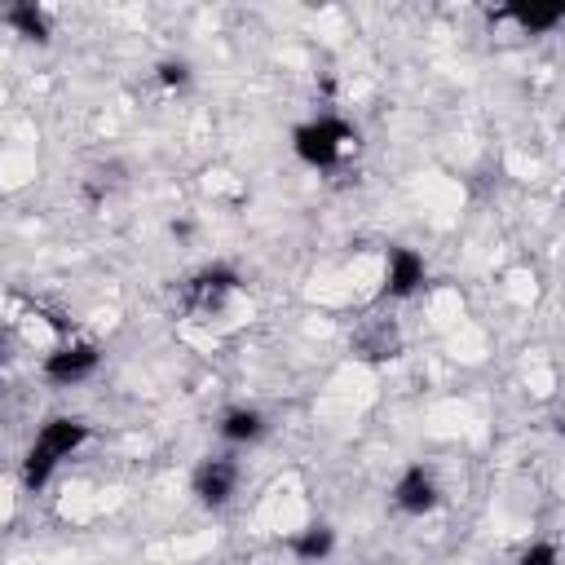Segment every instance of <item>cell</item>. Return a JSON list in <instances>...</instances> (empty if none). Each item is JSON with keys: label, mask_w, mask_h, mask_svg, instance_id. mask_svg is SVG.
I'll return each instance as SVG.
<instances>
[{"label": "cell", "mask_w": 565, "mask_h": 565, "mask_svg": "<svg viewBox=\"0 0 565 565\" xmlns=\"http://www.w3.org/2000/svg\"><path fill=\"white\" fill-rule=\"evenodd\" d=\"M230 446H243V441H256L260 433H265V419H260V411H252V406H234V411H225L221 415V428H216Z\"/></svg>", "instance_id": "cell-7"}, {"label": "cell", "mask_w": 565, "mask_h": 565, "mask_svg": "<svg viewBox=\"0 0 565 565\" xmlns=\"http://www.w3.org/2000/svg\"><path fill=\"white\" fill-rule=\"evenodd\" d=\"M238 490V463L234 459H203L199 472H194V494L207 503V508H225Z\"/></svg>", "instance_id": "cell-4"}, {"label": "cell", "mask_w": 565, "mask_h": 565, "mask_svg": "<svg viewBox=\"0 0 565 565\" xmlns=\"http://www.w3.org/2000/svg\"><path fill=\"white\" fill-rule=\"evenodd\" d=\"M287 539H291V552H296L300 561H318V556H327V552H331V543H335V539H331V530H327V525H313V521H305V525H300V530H291Z\"/></svg>", "instance_id": "cell-8"}, {"label": "cell", "mask_w": 565, "mask_h": 565, "mask_svg": "<svg viewBox=\"0 0 565 565\" xmlns=\"http://www.w3.org/2000/svg\"><path fill=\"white\" fill-rule=\"evenodd\" d=\"M9 22L18 26V35H26V40H44L49 35V26H44V13L40 9H13L9 13Z\"/></svg>", "instance_id": "cell-9"}, {"label": "cell", "mask_w": 565, "mask_h": 565, "mask_svg": "<svg viewBox=\"0 0 565 565\" xmlns=\"http://www.w3.org/2000/svg\"><path fill=\"white\" fill-rule=\"evenodd\" d=\"M358 150V132L340 119H309L305 128H296V154L313 168H335Z\"/></svg>", "instance_id": "cell-2"}, {"label": "cell", "mask_w": 565, "mask_h": 565, "mask_svg": "<svg viewBox=\"0 0 565 565\" xmlns=\"http://www.w3.org/2000/svg\"><path fill=\"white\" fill-rule=\"evenodd\" d=\"M93 366H97V349L84 344V340H71V335H66L53 353H44V375L57 380V384H75V380H84Z\"/></svg>", "instance_id": "cell-3"}, {"label": "cell", "mask_w": 565, "mask_h": 565, "mask_svg": "<svg viewBox=\"0 0 565 565\" xmlns=\"http://www.w3.org/2000/svg\"><path fill=\"white\" fill-rule=\"evenodd\" d=\"M393 503L402 512H411V516L433 512L437 508V481H433V472L428 468H406L397 477V486H393Z\"/></svg>", "instance_id": "cell-5"}, {"label": "cell", "mask_w": 565, "mask_h": 565, "mask_svg": "<svg viewBox=\"0 0 565 565\" xmlns=\"http://www.w3.org/2000/svg\"><path fill=\"white\" fill-rule=\"evenodd\" d=\"M419 282H424V260L406 247H393L388 260H384V291L388 296H411Z\"/></svg>", "instance_id": "cell-6"}, {"label": "cell", "mask_w": 565, "mask_h": 565, "mask_svg": "<svg viewBox=\"0 0 565 565\" xmlns=\"http://www.w3.org/2000/svg\"><path fill=\"white\" fill-rule=\"evenodd\" d=\"M84 437H88L84 419H53V424H44V428L35 433L31 450H26V463H22L26 486H44V481L53 477V468H57L62 459H71V450H75Z\"/></svg>", "instance_id": "cell-1"}, {"label": "cell", "mask_w": 565, "mask_h": 565, "mask_svg": "<svg viewBox=\"0 0 565 565\" xmlns=\"http://www.w3.org/2000/svg\"><path fill=\"white\" fill-rule=\"evenodd\" d=\"M521 565H556V547H552V543H534V547L521 556Z\"/></svg>", "instance_id": "cell-10"}]
</instances>
